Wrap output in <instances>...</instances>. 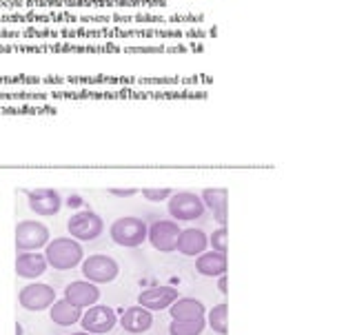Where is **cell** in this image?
<instances>
[{
	"label": "cell",
	"instance_id": "6da1fadb",
	"mask_svg": "<svg viewBox=\"0 0 355 335\" xmlns=\"http://www.w3.org/2000/svg\"><path fill=\"white\" fill-rule=\"evenodd\" d=\"M44 258H47V264L55 271H69L76 269L78 264H83L85 260V251L83 244L69 238H53L49 240V244L44 247Z\"/></svg>",
	"mask_w": 355,
	"mask_h": 335
},
{
	"label": "cell",
	"instance_id": "7a4b0ae2",
	"mask_svg": "<svg viewBox=\"0 0 355 335\" xmlns=\"http://www.w3.org/2000/svg\"><path fill=\"white\" fill-rule=\"evenodd\" d=\"M147 222L136 218V216H125L111 222L109 227V238L114 240L118 247L125 249H136L142 242H147Z\"/></svg>",
	"mask_w": 355,
	"mask_h": 335
},
{
	"label": "cell",
	"instance_id": "3957f363",
	"mask_svg": "<svg viewBox=\"0 0 355 335\" xmlns=\"http://www.w3.org/2000/svg\"><path fill=\"white\" fill-rule=\"evenodd\" d=\"M67 231L69 236L78 242H92L98 240L105 231V222L96 211L92 209H80L67 220Z\"/></svg>",
	"mask_w": 355,
	"mask_h": 335
},
{
	"label": "cell",
	"instance_id": "277c9868",
	"mask_svg": "<svg viewBox=\"0 0 355 335\" xmlns=\"http://www.w3.org/2000/svg\"><path fill=\"white\" fill-rule=\"evenodd\" d=\"M169 216L175 222H193L205 216V203L198 194L191 191H173L171 198L166 200Z\"/></svg>",
	"mask_w": 355,
	"mask_h": 335
},
{
	"label": "cell",
	"instance_id": "5b68a950",
	"mask_svg": "<svg viewBox=\"0 0 355 335\" xmlns=\"http://www.w3.org/2000/svg\"><path fill=\"white\" fill-rule=\"evenodd\" d=\"M80 266H83V277L94 284H109V282H114L120 273L118 262L105 253L89 255V258L83 260Z\"/></svg>",
	"mask_w": 355,
	"mask_h": 335
},
{
	"label": "cell",
	"instance_id": "8992f818",
	"mask_svg": "<svg viewBox=\"0 0 355 335\" xmlns=\"http://www.w3.org/2000/svg\"><path fill=\"white\" fill-rule=\"evenodd\" d=\"M49 229L36 220H22L16 227V249L18 251H40L49 244Z\"/></svg>",
	"mask_w": 355,
	"mask_h": 335
},
{
	"label": "cell",
	"instance_id": "52a82bcc",
	"mask_svg": "<svg viewBox=\"0 0 355 335\" xmlns=\"http://www.w3.org/2000/svg\"><path fill=\"white\" fill-rule=\"evenodd\" d=\"M18 302L25 311H33V313H38V311H47L55 302V291H53V286L33 280L27 286L20 289Z\"/></svg>",
	"mask_w": 355,
	"mask_h": 335
},
{
	"label": "cell",
	"instance_id": "ba28073f",
	"mask_svg": "<svg viewBox=\"0 0 355 335\" xmlns=\"http://www.w3.org/2000/svg\"><path fill=\"white\" fill-rule=\"evenodd\" d=\"M118 325V316L114 309H109L105 304H94L89 307V311H85L80 318V327L83 331L92 333V335H105L109 331H114V327Z\"/></svg>",
	"mask_w": 355,
	"mask_h": 335
},
{
	"label": "cell",
	"instance_id": "9c48e42d",
	"mask_svg": "<svg viewBox=\"0 0 355 335\" xmlns=\"http://www.w3.org/2000/svg\"><path fill=\"white\" fill-rule=\"evenodd\" d=\"M180 227L175 220H158L153 222L147 231V240L151 242V247L160 253H171L175 251L178 236H180Z\"/></svg>",
	"mask_w": 355,
	"mask_h": 335
},
{
	"label": "cell",
	"instance_id": "30bf717a",
	"mask_svg": "<svg viewBox=\"0 0 355 335\" xmlns=\"http://www.w3.org/2000/svg\"><path fill=\"white\" fill-rule=\"evenodd\" d=\"M27 205L36 216H55L64 207L60 194L51 187H40L27 191Z\"/></svg>",
	"mask_w": 355,
	"mask_h": 335
},
{
	"label": "cell",
	"instance_id": "8fae6325",
	"mask_svg": "<svg viewBox=\"0 0 355 335\" xmlns=\"http://www.w3.org/2000/svg\"><path fill=\"white\" fill-rule=\"evenodd\" d=\"M178 298L180 295H178L175 286L158 284V286L142 289V293L138 295V304L144 307L147 311H162V309H169Z\"/></svg>",
	"mask_w": 355,
	"mask_h": 335
},
{
	"label": "cell",
	"instance_id": "7c38bea8",
	"mask_svg": "<svg viewBox=\"0 0 355 335\" xmlns=\"http://www.w3.org/2000/svg\"><path fill=\"white\" fill-rule=\"evenodd\" d=\"M49 269L47 258L40 251H18L16 258V275L22 277V280H38L40 275H44V271Z\"/></svg>",
	"mask_w": 355,
	"mask_h": 335
},
{
	"label": "cell",
	"instance_id": "4fadbf2b",
	"mask_svg": "<svg viewBox=\"0 0 355 335\" xmlns=\"http://www.w3.org/2000/svg\"><path fill=\"white\" fill-rule=\"evenodd\" d=\"M64 300L78 309H89V307L98 304L100 289H98V284L89 282V280H76L64 289Z\"/></svg>",
	"mask_w": 355,
	"mask_h": 335
},
{
	"label": "cell",
	"instance_id": "5bb4252c",
	"mask_svg": "<svg viewBox=\"0 0 355 335\" xmlns=\"http://www.w3.org/2000/svg\"><path fill=\"white\" fill-rule=\"evenodd\" d=\"M151 325H153V313L144 309V307H140V304L125 309V311H122V316H120V327L125 329L127 333H131V335L147 333L151 329Z\"/></svg>",
	"mask_w": 355,
	"mask_h": 335
},
{
	"label": "cell",
	"instance_id": "9a60e30c",
	"mask_svg": "<svg viewBox=\"0 0 355 335\" xmlns=\"http://www.w3.org/2000/svg\"><path fill=\"white\" fill-rule=\"evenodd\" d=\"M175 249L182 255H189V258H198L200 253L209 249V236L202 229H182L180 236H178Z\"/></svg>",
	"mask_w": 355,
	"mask_h": 335
},
{
	"label": "cell",
	"instance_id": "2e32d148",
	"mask_svg": "<svg viewBox=\"0 0 355 335\" xmlns=\"http://www.w3.org/2000/svg\"><path fill=\"white\" fill-rule=\"evenodd\" d=\"M205 203V209H209L214 214L216 222H220V227H227V200H229V191L225 187H209L200 194Z\"/></svg>",
	"mask_w": 355,
	"mask_h": 335
},
{
	"label": "cell",
	"instance_id": "e0dca14e",
	"mask_svg": "<svg viewBox=\"0 0 355 335\" xmlns=\"http://www.w3.org/2000/svg\"><path fill=\"white\" fill-rule=\"evenodd\" d=\"M227 253H218L214 249H207L205 253H200L196 258V269L200 275L205 277H218L227 273Z\"/></svg>",
	"mask_w": 355,
	"mask_h": 335
},
{
	"label": "cell",
	"instance_id": "ac0fdd59",
	"mask_svg": "<svg viewBox=\"0 0 355 335\" xmlns=\"http://www.w3.org/2000/svg\"><path fill=\"white\" fill-rule=\"evenodd\" d=\"M49 318L53 325L58 327H73L76 322H80L83 318V309L73 307L71 302H67V300H55V302L49 307Z\"/></svg>",
	"mask_w": 355,
	"mask_h": 335
},
{
	"label": "cell",
	"instance_id": "d6986e66",
	"mask_svg": "<svg viewBox=\"0 0 355 335\" xmlns=\"http://www.w3.org/2000/svg\"><path fill=\"white\" fill-rule=\"evenodd\" d=\"M169 313H171V320H198V318H205L207 309L196 298H178L169 307Z\"/></svg>",
	"mask_w": 355,
	"mask_h": 335
},
{
	"label": "cell",
	"instance_id": "ffe728a7",
	"mask_svg": "<svg viewBox=\"0 0 355 335\" xmlns=\"http://www.w3.org/2000/svg\"><path fill=\"white\" fill-rule=\"evenodd\" d=\"M207 327L214 329V333L218 335H227L229 331V307L222 302V304H216L211 311H207Z\"/></svg>",
	"mask_w": 355,
	"mask_h": 335
},
{
	"label": "cell",
	"instance_id": "44dd1931",
	"mask_svg": "<svg viewBox=\"0 0 355 335\" xmlns=\"http://www.w3.org/2000/svg\"><path fill=\"white\" fill-rule=\"evenodd\" d=\"M207 329V320H171L169 325V335H200Z\"/></svg>",
	"mask_w": 355,
	"mask_h": 335
},
{
	"label": "cell",
	"instance_id": "7402d4cb",
	"mask_svg": "<svg viewBox=\"0 0 355 335\" xmlns=\"http://www.w3.org/2000/svg\"><path fill=\"white\" fill-rule=\"evenodd\" d=\"M140 194L144 200H149V203H162V200L171 198L173 189H169V187H147V189H142Z\"/></svg>",
	"mask_w": 355,
	"mask_h": 335
},
{
	"label": "cell",
	"instance_id": "603a6c76",
	"mask_svg": "<svg viewBox=\"0 0 355 335\" xmlns=\"http://www.w3.org/2000/svg\"><path fill=\"white\" fill-rule=\"evenodd\" d=\"M209 249L218 253H227V227H220L209 236Z\"/></svg>",
	"mask_w": 355,
	"mask_h": 335
},
{
	"label": "cell",
	"instance_id": "cb8c5ba5",
	"mask_svg": "<svg viewBox=\"0 0 355 335\" xmlns=\"http://www.w3.org/2000/svg\"><path fill=\"white\" fill-rule=\"evenodd\" d=\"M109 194H111V196H116V198H133L136 194H140V189H136V187H127V189L111 187V189H109Z\"/></svg>",
	"mask_w": 355,
	"mask_h": 335
},
{
	"label": "cell",
	"instance_id": "d4e9b609",
	"mask_svg": "<svg viewBox=\"0 0 355 335\" xmlns=\"http://www.w3.org/2000/svg\"><path fill=\"white\" fill-rule=\"evenodd\" d=\"M62 205H64V207H69V209H76V211H80V209L85 207V198H83L80 194H71L69 198L64 200Z\"/></svg>",
	"mask_w": 355,
	"mask_h": 335
},
{
	"label": "cell",
	"instance_id": "484cf974",
	"mask_svg": "<svg viewBox=\"0 0 355 335\" xmlns=\"http://www.w3.org/2000/svg\"><path fill=\"white\" fill-rule=\"evenodd\" d=\"M218 289L222 295H227V275H218Z\"/></svg>",
	"mask_w": 355,
	"mask_h": 335
},
{
	"label": "cell",
	"instance_id": "4316f807",
	"mask_svg": "<svg viewBox=\"0 0 355 335\" xmlns=\"http://www.w3.org/2000/svg\"><path fill=\"white\" fill-rule=\"evenodd\" d=\"M16 335H22V327L20 325H16Z\"/></svg>",
	"mask_w": 355,
	"mask_h": 335
},
{
	"label": "cell",
	"instance_id": "83f0119b",
	"mask_svg": "<svg viewBox=\"0 0 355 335\" xmlns=\"http://www.w3.org/2000/svg\"><path fill=\"white\" fill-rule=\"evenodd\" d=\"M71 335H92V333H87V331H78V333H71Z\"/></svg>",
	"mask_w": 355,
	"mask_h": 335
}]
</instances>
